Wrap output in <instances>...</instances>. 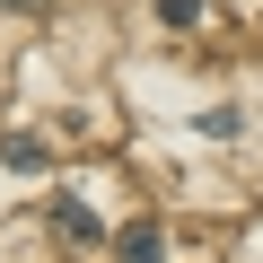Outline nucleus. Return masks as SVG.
<instances>
[{"instance_id": "nucleus-1", "label": "nucleus", "mask_w": 263, "mask_h": 263, "mask_svg": "<svg viewBox=\"0 0 263 263\" xmlns=\"http://www.w3.org/2000/svg\"><path fill=\"white\" fill-rule=\"evenodd\" d=\"M114 254H123V263H167V237H158V219H132V228L114 237Z\"/></svg>"}, {"instance_id": "nucleus-2", "label": "nucleus", "mask_w": 263, "mask_h": 263, "mask_svg": "<svg viewBox=\"0 0 263 263\" xmlns=\"http://www.w3.org/2000/svg\"><path fill=\"white\" fill-rule=\"evenodd\" d=\"M0 158H9L18 176H35V167H44V141H35V132H9V141H0Z\"/></svg>"}, {"instance_id": "nucleus-3", "label": "nucleus", "mask_w": 263, "mask_h": 263, "mask_svg": "<svg viewBox=\"0 0 263 263\" xmlns=\"http://www.w3.org/2000/svg\"><path fill=\"white\" fill-rule=\"evenodd\" d=\"M53 219H62V237H97V219H88L79 202H53Z\"/></svg>"}, {"instance_id": "nucleus-4", "label": "nucleus", "mask_w": 263, "mask_h": 263, "mask_svg": "<svg viewBox=\"0 0 263 263\" xmlns=\"http://www.w3.org/2000/svg\"><path fill=\"white\" fill-rule=\"evenodd\" d=\"M158 18H167V27H193V18H202V0H158Z\"/></svg>"}]
</instances>
